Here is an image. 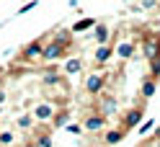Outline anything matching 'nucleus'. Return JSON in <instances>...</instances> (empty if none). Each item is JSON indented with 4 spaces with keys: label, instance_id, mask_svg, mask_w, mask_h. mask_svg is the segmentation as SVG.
<instances>
[{
    "label": "nucleus",
    "instance_id": "39448f33",
    "mask_svg": "<svg viewBox=\"0 0 160 147\" xmlns=\"http://www.w3.org/2000/svg\"><path fill=\"white\" fill-rule=\"evenodd\" d=\"M152 91H155V80H150V83H145V85H142V93H145L147 98L152 96Z\"/></svg>",
    "mask_w": 160,
    "mask_h": 147
},
{
    "label": "nucleus",
    "instance_id": "6e6552de",
    "mask_svg": "<svg viewBox=\"0 0 160 147\" xmlns=\"http://www.w3.org/2000/svg\"><path fill=\"white\" fill-rule=\"evenodd\" d=\"M152 70H155V75H160V57H158V60L152 62Z\"/></svg>",
    "mask_w": 160,
    "mask_h": 147
},
{
    "label": "nucleus",
    "instance_id": "f257e3e1",
    "mask_svg": "<svg viewBox=\"0 0 160 147\" xmlns=\"http://www.w3.org/2000/svg\"><path fill=\"white\" fill-rule=\"evenodd\" d=\"M83 126H85L88 132H96V129H101V126H103V119H101V116H93V119H85V121H83Z\"/></svg>",
    "mask_w": 160,
    "mask_h": 147
},
{
    "label": "nucleus",
    "instance_id": "423d86ee",
    "mask_svg": "<svg viewBox=\"0 0 160 147\" xmlns=\"http://www.w3.org/2000/svg\"><path fill=\"white\" fill-rule=\"evenodd\" d=\"M11 142H13V134H8V132L0 134V145H11Z\"/></svg>",
    "mask_w": 160,
    "mask_h": 147
},
{
    "label": "nucleus",
    "instance_id": "20e7f679",
    "mask_svg": "<svg viewBox=\"0 0 160 147\" xmlns=\"http://www.w3.org/2000/svg\"><path fill=\"white\" fill-rule=\"evenodd\" d=\"M98 60H108V57H111V49H108V47H98Z\"/></svg>",
    "mask_w": 160,
    "mask_h": 147
},
{
    "label": "nucleus",
    "instance_id": "f03ea898",
    "mask_svg": "<svg viewBox=\"0 0 160 147\" xmlns=\"http://www.w3.org/2000/svg\"><path fill=\"white\" fill-rule=\"evenodd\" d=\"M139 119H142V114H139V111H129V116L124 119V126H127V129H132V126H134Z\"/></svg>",
    "mask_w": 160,
    "mask_h": 147
},
{
    "label": "nucleus",
    "instance_id": "7ed1b4c3",
    "mask_svg": "<svg viewBox=\"0 0 160 147\" xmlns=\"http://www.w3.org/2000/svg\"><path fill=\"white\" fill-rule=\"evenodd\" d=\"M122 137H124V132H111L106 137V145H116V142H122Z\"/></svg>",
    "mask_w": 160,
    "mask_h": 147
},
{
    "label": "nucleus",
    "instance_id": "0eeeda50",
    "mask_svg": "<svg viewBox=\"0 0 160 147\" xmlns=\"http://www.w3.org/2000/svg\"><path fill=\"white\" fill-rule=\"evenodd\" d=\"M150 129H152V121H147V124H142V126H139V134H147Z\"/></svg>",
    "mask_w": 160,
    "mask_h": 147
}]
</instances>
